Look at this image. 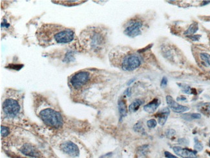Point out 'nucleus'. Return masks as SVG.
I'll return each mask as SVG.
<instances>
[{
    "mask_svg": "<svg viewBox=\"0 0 210 158\" xmlns=\"http://www.w3.org/2000/svg\"><path fill=\"white\" fill-rule=\"evenodd\" d=\"M36 37L40 45L46 47L65 44L73 42L75 38L73 29L56 23H44L36 33Z\"/></svg>",
    "mask_w": 210,
    "mask_h": 158,
    "instance_id": "nucleus-1",
    "label": "nucleus"
},
{
    "mask_svg": "<svg viewBox=\"0 0 210 158\" xmlns=\"http://www.w3.org/2000/svg\"><path fill=\"white\" fill-rule=\"evenodd\" d=\"M80 41L84 49L97 53L104 49L107 39L102 29L91 27L80 33Z\"/></svg>",
    "mask_w": 210,
    "mask_h": 158,
    "instance_id": "nucleus-2",
    "label": "nucleus"
},
{
    "mask_svg": "<svg viewBox=\"0 0 210 158\" xmlns=\"http://www.w3.org/2000/svg\"><path fill=\"white\" fill-rule=\"evenodd\" d=\"M110 55L117 56V58H111V60L117 64L124 71H135L140 67L143 61V58L140 54L129 51L128 52H124V55H117L116 53H111Z\"/></svg>",
    "mask_w": 210,
    "mask_h": 158,
    "instance_id": "nucleus-3",
    "label": "nucleus"
},
{
    "mask_svg": "<svg viewBox=\"0 0 210 158\" xmlns=\"http://www.w3.org/2000/svg\"><path fill=\"white\" fill-rule=\"evenodd\" d=\"M39 116L47 125L51 127L59 128L63 126V121L61 114L55 110L44 109L40 112Z\"/></svg>",
    "mask_w": 210,
    "mask_h": 158,
    "instance_id": "nucleus-4",
    "label": "nucleus"
},
{
    "mask_svg": "<svg viewBox=\"0 0 210 158\" xmlns=\"http://www.w3.org/2000/svg\"><path fill=\"white\" fill-rule=\"evenodd\" d=\"M91 74L88 71H80L71 76L70 83L75 89H80L86 85L91 79Z\"/></svg>",
    "mask_w": 210,
    "mask_h": 158,
    "instance_id": "nucleus-5",
    "label": "nucleus"
},
{
    "mask_svg": "<svg viewBox=\"0 0 210 158\" xmlns=\"http://www.w3.org/2000/svg\"><path fill=\"white\" fill-rule=\"evenodd\" d=\"M143 27V21L138 18H133L126 23L124 34L127 36L134 38L141 34V29Z\"/></svg>",
    "mask_w": 210,
    "mask_h": 158,
    "instance_id": "nucleus-6",
    "label": "nucleus"
},
{
    "mask_svg": "<svg viewBox=\"0 0 210 158\" xmlns=\"http://www.w3.org/2000/svg\"><path fill=\"white\" fill-rule=\"evenodd\" d=\"M3 110L7 116L14 118L18 114L20 110V106L18 102L14 99L7 98L3 103Z\"/></svg>",
    "mask_w": 210,
    "mask_h": 158,
    "instance_id": "nucleus-7",
    "label": "nucleus"
},
{
    "mask_svg": "<svg viewBox=\"0 0 210 158\" xmlns=\"http://www.w3.org/2000/svg\"><path fill=\"white\" fill-rule=\"evenodd\" d=\"M60 149L64 153L71 157H78L80 154V150L77 145L71 141L63 143L60 145Z\"/></svg>",
    "mask_w": 210,
    "mask_h": 158,
    "instance_id": "nucleus-8",
    "label": "nucleus"
},
{
    "mask_svg": "<svg viewBox=\"0 0 210 158\" xmlns=\"http://www.w3.org/2000/svg\"><path fill=\"white\" fill-rule=\"evenodd\" d=\"M166 102L167 104L172 111L175 113H182L184 112H187L189 110V108L185 106H182V105L179 104L177 103L175 100L173 98V97L170 95L166 96Z\"/></svg>",
    "mask_w": 210,
    "mask_h": 158,
    "instance_id": "nucleus-9",
    "label": "nucleus"
},
{
    "mask_svg": "<svg viewBox=\"0 0 210 158\" xmlns=\"http://www.w3.org/2000/svg\"><path fill=\"white\" fill-rule=\"evenodd\" d=\"M173 151L178 156L182 158H196L197 152L188 148H183L180 147H174Z\"/></svg>",
    "mask_w": 210,
    "mask_h": 158,
    "instance_id": "nucleus-10",
    "label": "nucleus"
},
{
    "mask_svg": "<svg viewBox=\"0 0 210 158\" xmlns=\"http://www.w3.org/2000/svg\"><path fill=\"white\" fill-rule=\"evenodd\" d=\"M20 151L24 155H26L29 157H40L41 156L40 152L34 146L29 144L24 145L21 148Z\"/></svg>",
    "mask_w": 210,
    "mask_h": 158,
    "instance_id": "nucleus-11",
    "label": "nucleus"
},
{
    "mask_svg": "<svg viewBox=\"0 0 210 158\" xmlns=\"http://www.w3.org/2000/svg\"><path fill=\"white\" fill-rule=\"evenodd\" d=\"M170 114V110L168 108H164L159 111V112L157 114V116L158 118V123L160 125L163 126L165 125Z\"/></svg>",
    "mask_w": 210,
    "mask_h": 158,
    "instance_id": "nucleus-12",
    "label": "nucleus"
},
{
    "mask_svg": "<svg viewBox=\"0 0 210 158\" xmlns=\"http://www.w3.org/2000/svg\"><path fill=\"white\" fill-rule=\"evenodd\" d=\"M160 104V101L158 100L157 98H155L151 102H150L147 104L145 105V106H143V110H144L146 112L151 114L155 112L156 110L157 109Z\"/></svg>",
    "mask_w": 210,
    "mask_h": 158,
    "instance_id": "nucleus-13",
    "label": "nucleus"
},
{
    "mask_svg": "<svg viewBox=\"0 0 210 158\" xmlns=\"http://www.w3.org/2000/svg\"><path fill=\"white\" fill-rule=\"evenodd\" d=\"M118 112L120 114V118H123L127 115V114H128L127 105H126L125 101L123 100V99H120V100L118 101Z\"/></svg>",
    "mask_w": 210,
    "mask_h": 158,
    "instance_id": "nucleus-14",
    "label": "nucleus"
},
{
    "mask_svg": "<svg viewBox=\"0 0 210 158\" xmlns=\"http://www.w3.org/2000/svg\"><path fill=\"white\" fill-rule=\"evenodd\" d=\"M198 110L206 115H210V102H205L201 104L198 107Z\"/></svg>",
    "mask_w": 210,
    "mask_h": 158,
    "instance_id": "nucleus-15",
    "label": "nucleus"
},
{
    "mask_svg": "<svg viewBox=\"0 0 210 158\" xmlns=\"http://www.w3.org/2000/svg\"><path fill=\"white\" fill-rule=\"evenodd\" d=\"M198 29H199V25H198V23H192L187 30L185 31L184 34L188 35V37L191 36V35H194V34L198 31Z\"/></svg>",
    "mask_w": 210,
    "mask_h": 158,
    "instance_id": "nucleus-16",
    "label": "nucleus"
},
{
    "mask_svg": "<svg viewBox=\"0 0 210 158\" xmlns=\"http://www.w3.org/2000/svg\"><path fill=\"white\" fill-rule=\"evenodd\" d=\"M142 103L143 102L141 100H140V99H137V100L133 102H132L130 104V106H129V110L131 112H136V111L139 109Z\"/></svg>",
    "mask_w": 210,
    "mask_h": 158,
    "instance_id": "nucleus-17",
    "label": "nucleus"
},
{
    "mask_svg": "<svg viewBox=\"0 0 210 158\" xmlns=\"http://www.w3.org/2000/svg\"><path fill=\"white\" fill-rule=\"evenodd\" d=\"M182 118L187 120V121H191L192 119H198L201 118V115L198 113H194V114H184L182 115Z\"/></svg>",
    "mask_w": 210,
    "mask_h": 158,
    "instance_id": "nucleus-18",
    "label": "nucleus"
},
{
    "mask_svg": "<svg viewBox=\"0 0 210 158\" xmlns=\"http://www.w3.org/2000/svg\"><path fill=\"white\" fill-rule=\"evenodd\" d=\"M200 56L203 61H204L208 65L210 66V55L203 52V53H201L200 55Z\"/></svg>",
    "mask_w": 210,
    "mask_h": 158,
    "instance_id": "nucleus-19",
    "label": "nucleus"
},
{
    "mask_svg": "<svg viewBox=\"0 0 210 158\" xmlns=\"http://www.w3.org/2000/svg\"><path fill=\"white\" fill-rule=\"evenodd\" d=\"M180 87H182V91L185 93H187V94H193V90H192L189 86L187 85H184V86H179Z\"/></svg>",
    "mask_w": 210,
    "mask_h": 158,
    "instance_id": "nucleus-20",
    "label": "nucleus"
},
{
    "mask_svg": "<svg viewBox=\"0 0 210 158\" xmlns=\"http://www.w3.org/2000/svg\"><path fill=\"white\" fill-rule=\"evenodd\" d=\"M195 145L194 146L195 150L197 152L201 151L203 149V145L202 144V143L198 141V139L197 138L195 139Z\"/></svg>",
    "mask_w": 210,
    "mask_h": 158,
    "instance_id": "nucleus-21",
    "label": "nucleus"
},
{
    "mask_svg": "<svg viewBox=\"0 0 210 158\" xmlns=\"http://www.w3.org/2000/svg\"><path fill=\"white\" fill-rule=\"evenodd\" d=\"M9 128L2 126V127H1V135H2V136L5 137L6 136H7L9 135Z\"/></svg>",
    "mask_w": 210,
    "mask_h": 158,
    "instance_id": "nucleus-22",
    "label": "nucleus"
},
{
    "mask_svg": "<svg viewBox=\"0 0 210 158\" xmlns=\"http://www.w3.org/2000/svg\"><path fill=\"white\" fill-rule=\"evenodd\" d=\"M147 126L150 128H153L155 127H156V126H157V121H156L155 119H150L147 121Z\"/></svg>",
    "mask_w": 210,
    "mask_h": 158,
    "instance_id": "nucleus-23",
    "label": "nucleus"
},
{
    "mask_svg": "<svg viewBox=\"0 0 210 158\" xmlns=\"http://www.w3.org/2000/svg\"><path fill=\"white\" fill-rule=\"evenodd\" d=\"M175 131L174 130H172V129H169V130H167L166 131V136L168 137V138H171V137H173L174 135L175 134Z\"/></svg>",
    "mask_w": 210,
    "mask_h": 158,
    "instance_id": "nucleus-24",
    "label": "nucleus"
},
{
    "mask_svg": "<svg viewBox=\"0 0 210 158\" xmlns=\"http://www.w3.org/2000/svg\"><path fill=\"white\" fill-rule=\"evenodd\" d=\"M134 130L136 132H141V130H143V127L140 122H138V123L135 125V126H134Z\"/></svg>",
    "mask_w": 210,
    "mask_h": 158,
    "instance_id": "nucleus-25",
    "label": "nucleus"
},
{
    "mask_svg": "<svg viewBox=\"0 0 210 158\" xmlns=\"http://www.w3.org/2000/svg\"><path fill=\"white\" fill-rule=\"evenodd\" d=\"M167 84V79L166 77H164L161 80L160 86L162 87H165Z\"/></svg>",
    "mask_w": 210,
    "mask_h": 158,
    "instance_id": "nucleus-26",
    "label": "nucleus"
},
{
    "mask_svg": "<svg viewBox=\"0 0 210 158\" xmlns=\"http://www.w3.org/2000/svg\"><path fill=\"white\" fill-rule=\"evenodd\" d=\"M178 143L181 144V145H188V139H185V138L179 139L178 140Z\"/></svg>",
    "mask_w": 210,
    "mask_h": 158,
    "instance_id": "nucleus-27",
    "label": "nucleus"
},
{
    "mask_svg": "<svg viewBox=\"0 0 210 158\" xmlns=\"http://www.w3.org/2000/svg\"><path fill=\"white\" fill-rule=\"evenodd\" d=\"M164 155L166 158H178L177 156L172 154L171 153L169 152H167V151H165Z\"/></svg>",
    "mask_w": 210,
    "mask_h": 158,
    "instance_id": "nucleus-28",
    "label": "nucleus"
},
{
    "mask_svg": "<svg viewBox=\"0 0 210 158\" xmlns=\"http://www.w3.org/2000/svg\"><path fill=\"white\" fill-rule=\"evenodd\" d=\"M188 37L192 40L196 41V40H199L200 38L201 37V36L200 35H191V36H188Z\"/></svg>",
    "mask_w": 210,
    "mask_h": 158,
    "instance_id": "nucleus-29",
    "label": "nucleus"
},
{
    "mask_svg": "<svg viewBox=\"0 0 210 158\" xmlns=\"http://www.w3.org/2000/svg\"><path fill=\"white\" fill-rule=\"evenodd\" d=\"M131 88H128L127 90H125V91L124 92V94L127 95L128 97H130L131 96Z\"/></svg>",
    "mask_w": 210,
    "mask_h": 158,
    "instance_id": "nucleus-30",
    "label": "nucleus"
},
{
    "mask_svg": "<svg viewBox=\"0 0 210 158\" xmlns=\"http://www.w3.org/2000/svg\"><path fill=\"white\" fill-rule=\"evenodd\" d=\"M186 100V98L184 97H178L177 98V101H185Z\"/></svg>",
    "mask_w": 210,
    "mask_h": 158,
    "instance_id": "nucleus-31",
    "label": "nucleus"
},
{
    "mask_svg": "<svg viewBox=\"0 0 210 158\" xmlns=\"http://www.w3.org/2000/svg\"><path fill=\"white\" fill-rule=\"evenodd\" d=\"M134 81V79H133V80H131V81L129 82V83H128V85H129V84H131V83H133V82Z\"/></svg>",
    "mask_w": 210,
    "mask_h": 158,
    "instance_id": "nucleus-32",
    "label": "nucleus"
},
{
    "mask_svg": "<svg viewBox=\"0 0 210 158\" xmlns=\"http://www.w3.org/2000/svg\"><path fill=\"white\" fill-rule=\"evenodd\" d=\"M208 154L209 155V156H210V152H208Z\"/></svg>",
    "mask_w": 210,
    "mask_h": 158,
    "instance_id": "nucleus-33",
    "label": "nucleus"
},
{
    "mask_svg": "<svg viewBox=\"0 0 210 158\" xmlns=\"http://www.w3.org/2000/svg\"><path fill=\"white\" fill-rule=\"evenodd\" d=\"M209 144H210V139H209Z\"/></svg>",
    "mask_w": 210,
    "mask_h": 158,
    "instance_id": "nucleus-34",
    "label": "nucleus"
}]
</instances>
